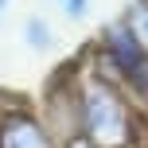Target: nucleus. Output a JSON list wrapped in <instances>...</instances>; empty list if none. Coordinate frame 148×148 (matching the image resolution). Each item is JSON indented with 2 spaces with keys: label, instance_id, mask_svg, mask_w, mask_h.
<instances>
[{
  "label": "nucleus",
  "instance_id": "1",
  "mask_svg": "<svg viewBox=\"0 0 148 148\" xmlns=\"http://www.w3.org/2000/svg\"><path fill=\"white\" fill-rule=\"evenodd\" d=\"M82 125H86V140L94 148H125L129 144V113L105 82L82 86Z\"/></svg>",
  "mask_w": 148,
  "mask_h": 148
},
{
  "label": "nucleus",
  "instance_id": "2",
  "mask_svg": "<svg viewBox=\"0 0 148 148\" xmlns=\"http://www.w3.org/2000/svg\"><path fill=\"white\" fill-rule=\"evenodd\" d=\"M105 47H109L113 62L121 66V74H125V78L133 82L136 90H148V55L133 43V35L125 31V23L105 31Z\"/></svg>",
  "mask_w": 148,
  "mask_h": 148
},
{
  "label": "nucleus",
  "instance_id": "3",
  "mask_svg": "<svg viewBox=\"0 0 148 148\" xmlns=\"http://www.w3.org/2000/svg\"><path fill=\"white\" fill-rule=\"evenodd\" d=\"M0 148H55V140L27 113H12L8 121H0Z\"/></svg>",
  "mask_w": 148,
  "mask_h": 148
},
{
  "label": "nucleus",
  "instance_id": "4",
  "mask_svg": "<svg viewBox=\"0 0 148 148\" xmlns=\"http://www.w3.org/2000/svg\"><path fill=\"white\" fill-rule=\"evenodd\" d=\"M125 31L133 35V43H136V47H140V51L148 55V4H136L133 12H129Z\"/></svg>",
  "mask_w": 148,
  "mask_h": 148
},
{
  "label": "nucleus",
  "instance_id": "5",
  "mask_svg": "<svg viewBox=\"0 0 148 148\" xmlns=\"http://www.w3.org/2000/svg\"><path fill=\"white\" fill-rule=\"evenodd\" d=\"M27 43L35 47V51L51 47V31H47V23H43V20H27Z\"/></svg>",
  "mask_w": 148,
  "mask_h": 148
},
{
  "label": "nucleus",
  "instance_id": "6",
  "mask_svg": "<svg viewBox=\"0 0 148 148\" xmlns=\"http://www.w3.org/2000/svg\"><path fill=\"white\" fill-rule=\"evenodd\" d=\"M66 16H86V0H66Z\"/></svg>",
  "mask_w": 148,
  "mask_h": 148
},
{
  "label": "nucleus",
  "instance_id": "7",
  "mask_svg": "<svg viewBox=\"0 0 148 148\" xmlns=\"http://www.w3.org/2000/svg\"><path fill=\"white\" fill-rule=\"evenodd\" d=\"M66 148H94V144H90V140H86V136H74V140H70Z\"/></svg>",
  "mask_w": 148,
  "mask_h": 148
},
{
  "label": "nucleus",
  "instance_id": "8",
  "mask_svg": "<svg viewBox=\"0 0 148 148\" xmlns=\"http://www.w3.org/2000/svg\"><path fill=\"white\" fill-rule=\"evenodd\" d=\"M4 4H8V0H0V12H4Z\"/></svg>",
  "mask_w": 148,
  "mask_h": 148
}]
</instances>
